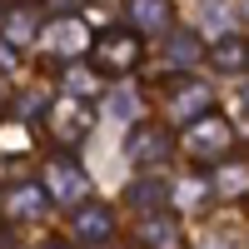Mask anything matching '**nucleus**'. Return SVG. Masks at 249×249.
Masks as SVG:
<instances>
[{
	"instance_id": "f257e3e1",
	"label": "nucleus",
	"mask_w": 249,
	"mask_h": 249,
	"mask_svg": "<svg viewBox=\"0 0 249 249\" xmlns=\"http://www.w3.org/2000/svg\"><path fill=\"white\" fill-rule=\"evenodd\" d=\"M144 100L155 105V120H164L170 130H190L199 115L214 110V90L204 75H160L144 85Z\"/></svg>"
},
{
	"instance_id": "f03ea898",
	"label": "nucleus",
	"mask_w": 249,
	"mask_h": 249,
	"mask_svg": "<svg viewBox=\"0 0 249 249\" xmlns=\"http://www.w3.org/2000/svg\"><path fill=\"white\" fill-rule=\"evenodd\" d=\"M144 55H150L144 30H135V25H105V30H95V45L85 55V70L95 80H120V75H135L144 65Z\"/></svg>"
},
{
	"instance_id": "7ed1b4c3",
	"label": "nucleus",
	"mask_w": 249,
	"mask_h": 249,
	"mask_svg": "<svg viewBox=\"0 0 249 249\" xmlns=\"http://www.w3.org/2000/svg\"><path fill=\"white\" fill-rule=\"evenodd\" d=\"M90 124H95V105H90V95H75V90H60L50 105L40 110V135H45V144L55 155L80 150V140L90 135Z\"/></svg>"
},
{
	"instance_id": "20e7f679",
	"label": "nucleus",
	"mask_w": 249,
	"mask_h": 249,
	"mask_svg": "<svg viewBox=\"0 0 249 249\" xmlns=\"http://www.w3.org/2000/svg\"><path fill=\"white\" fill-rule=\"evenodd\" d=\"M90 45H95V35H90V25H85L80 15H55V20H45V30H40L35 70L55 75V70L75 65L80 55H90Z\"/></svg>"
},
{
	"instance_id": "39448f33",
	"label": "nucleus",
	"mask_w": 249,
	"mask_h": 249,
	"mask_svg": "<svg viewBox=\"0 0 249 249\" xmlns=\"http://www.w3.org/2000/svg\"><path fill=\"white\" fill-rule=\"evenodd\" d=\"M234 144H239V130H234V120L224 115V110H210V115H199L190 130H179V155L195 160V164L230 160Z\"/></svg>"
},
{
	"instance_id": "423d86ee",
	"label": "nucleus",
	"mask_w": 249,
	"mask_h": 249,
	"mask_svg": "<svg viewBox=\"0 0 249 249\" xmlns=\"http://www.w3.org/2000/svg\"><path fill=\"white\" fill-rule=\"evenodd\" d=\"M50 210H55V195H50L40 179H20V184H10V190L0 195V219H5V230L40 224Z\"/></svg>"
},
{
	"instance_id": "0eeeda50",
	"label": "nucleus",
	"mask_w": 249,
	"mask_h": 249,
	"mask_svg": "<svg viewBox=\"0 0 249 249\" xmlns=\"http://www.w3.org/2000/svg\"><path fill=\"white\" fill-rule=\"evenodd\" d=\"M115 234H120V210L110 199H80L70 210V239L75 244L95 249V244H110Z\"/></svg>"
},
{
	"instance_id": "6e6552de",
	"label": "nucleus",
	"mask_w": 249,
	"mask_h": 249,
	"mask_svg": "<svg viewBox=\"0 0 249 249\" xmlns=\"http://www.w3.org/2000/svg\"><path fill=\"white\" fill-rule=\"evenodd\" d=\"M170 155H179V130H170L164 120H140L130 130V160L140 164V170H155V164H164Z\"/></svg>"
},
{
	"instance_id": "1a4fd4ad",
	"label": "nucleus",
	"mask_w": 249,
	"mask_h": 249,
	"mask_svg": "<svg viewBox=\"0 0 249 249\" xmlns=\"http://www.w3.org/2000/svg\"><path fill=\"white\" fill-rule=\"evenodd\" d=\"M40 30H45V20H40V0H10L5 15H0V35H5L10 50L40 45Z\"/></svg>"
},
{
	"instance_id": "9d476101",
	"label": "nucleus",
	"mask_w": 249,
	"mask_h": 249,
	"mask_svg": "<svg viewBox=\"0 0 249 249\" xmlns=\"http://www.w3.org/2000/svg\"><path fill=\"white\" fill-rule=\"evenodd\" d=\"M124 249H190V239L175 224V214H144L140 224H130Z\"/></svg>"
},
{
	"instance_id": "9b49d317",
	"label": "nucleus",
	"mask_w": 249,
	"mask_h": 249,
	"mask_svg": "<svg viewBox=\"0 0 249 249\" xmlns=\"http://www.w3.org/2000/svg\"><path fill=\"white\" fill-rule=\"evenodd\" d=\"M204 65L219 70V75H239L249 70V35H214L210 45H204Z\"/></svg>"
},
{
	"instance_id": "f8f14e48",
	"label": "nucleus",
	"mask_w": 249,
	"mask_h": 249,
	"mask_svg": "<svg viewBox=\"0 0 249 249\" xmlns=\"http://www.w3.org/2000/svg\"><path fill=\"white\" fill-rule=\"evenodd\" d=\"M30 249H80V244H75L70 234H40V239H35Z\"/></svg>"
},
{
	"instance_id": "ddd939ff",
	"label": "nucleus",
	"mask_w": 249,
	"mask_h": 249,
	"mask_svg": "<svg viewBox=\"0 0 249 249\" xmlns=\"http://www.w3.org/2000/svg\"><path fill=\"white\" fill-rule=\"evenodd\" d=\"M10 95H15V85H10V80H5V75H0V110H5V105H10Z\"/></svg>"
},
{
	"instance_id": "4468645a",
	"label": "nucleus",
	"mask_w": 249,
	"mask_h": 249,
	"mask_svg": "<svg viewBox=\"0 0 249 249\" xmlns=\"http://www.w3.org/2000/svg\"><path fill=\"white\" fill-rule=\"evenodd\" d=\"M5 5H10V0H0V15H5Z\"/></svg>"
},
{
	"instance_id": "2eb2a0df",
	"label": "nucleus",
	"mask_w": 249,
	"mask_h": 249,
	"mask_svg": "<svg viewBox=\"0 0 249 249\" xmlns=\"http://www.w3.org/2000/svg\"><path fill=\"white\" fill-rule=\"evenodd\" d=\"M0 230H5V219H0Z\"/></svg>"
}]
</instances>
